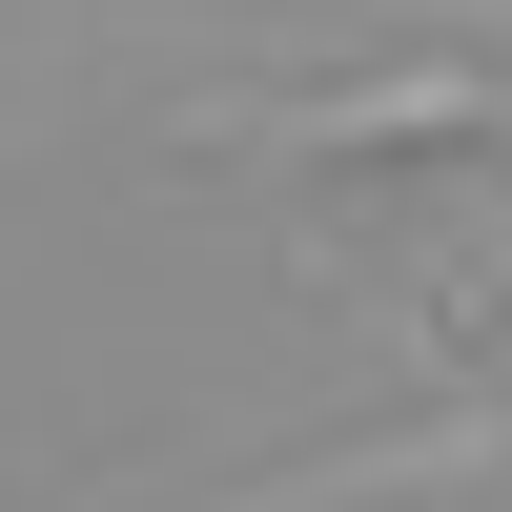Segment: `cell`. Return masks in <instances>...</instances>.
Returning <instances> with one entry per match:
<instances>
[{"instance_id": "1", "label": "cell", "mask_w": 512, "mask_h": 512, "mask_svg": "<svg viewBox=\"0 0 512 512\" xmlns=\"http://www.w3.org/2000/svg\"><path fill=\"white\" fill-rule=\"evenodd\" d=\"M205 164H512V41H410V62H328V82H226L185 103Z\"/></svg>"}]
</instances>
